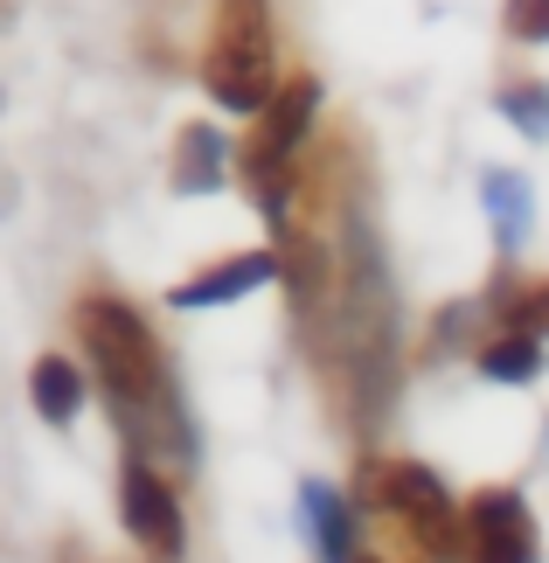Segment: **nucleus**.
I'll return each instance as SVG.
<instances>
[{"label":"nucleus","instance_id":"f257e3e1","mask_svg":"<svg viewBox=\"0 0 549 563\" xmlns=\"http://www.w3.org/2000/svg\"><path fill=\"white\" fill-rule=\"evenodd\" d=\"M77 334H84V349H91L98 376H105V397H112V410L125 418V431H140V418L161 410V389H167V369H161V349H153L146 320L125 307V299L91 292L77 307Z\"/></svg>","mask_w":549,"mask_h":563},{"label":"nucleus","instance_id":"f03ea898","mask_svg":"<svg viewBox=\"0 0 549 563\" xmlns=\"http://www.w3.org/2000/svg\"><path fill=\"white\" fill-rule=\"evenodd\" d=\"M202 84L223 112H265L272 104V21L265 0H223L216 42L202 56Z\"/></svg>","mask_w":549,"mask_h":563},{"label":"nucleus","instance_id":"7ed1b4c3","mask_svg":"<svg viewBox=\"0 0 549 563\" xmlns=\"http://www.w3.org/2000/svg\"><path fill=\"white\" fill-rule=\"evenodd\" d=\"M362 487H369V501L389 508L417 536V543H425V556H438V563H473V522H459V508L446 501L438 473L410 466V460H389V466H369Z\"/></svg>","mask_w":549,"mask_h":563},{"label":"nucleus","instance_id":"20e7f679","mask_svg":"<svg viewBox=\"0 0 549 563\" xmlns=\"http://www.w3.org/2000/svg\"><path fill=\"white\" fill-rule=\"evenodd\" d=\"M314 112H320V84L314 77H293V84H278L272 91V104L257 112V133H251V146H244V175H251V188H257V209L272 216H285V188H293V146L306 140V125H314Z\"/></svg>","mask_w":549,"mask_h":563},{"label":"nucleus","instance_id":"39448f33","mask_svg":"<svg viewBox=\"0 0 549 563\" xmlns=\"http://www.w3.org/2000/svg\"><path fill=\"white\" fill-rule=\"evenodd\" d=\"M119 515H125L133 543H140L153 563H182V543H188L182 508H174L167 481H161L146 460H125V473H119Z\"/></svg>","mask_w":549,"mask_h":563},{"label":"nucleus","instance_id":"423d86ee","mask_svg":"<svg viewBox=\"0 0 549 563\" xmlns=\"http://www.w3.org/2000/svg\"><path fill=\"white\" fill-rule=\"evenodd\" d=\"M466 522H473V563H536V522L521 508V494L487 487L466 508Z\"/></svg>","mask_w":549,"mask_h":563},{"label":"nucleus","instance_id":"0eeeda50","mask_svg":"<svg viewBox=\"0 0 549 563\" xmlns=\"http://www.w3.org/2000/svg\"><path fill=\"white\" fill-rule=\"evenodd\" d=\"M285 265L272 251H244V257H223V265H209L202 278H188V286H174V307L182 313H202V307H230V299H244L257 286H272Z\"/></svg>","mask_w":549,"mask_h":563},{"label":"nucleus","instance_id":"6e6552de","mask_svg":"<svg viewBox=\"0 0 549 563\" xmlns=\"http://www.w3.org/2000/svg\"><path fill=\"white\" fill-rule=\"evenodd\" d=\"M299 508H306V522H314V543L327 563H355V515H348V501L327 481H306L299 487Z\"/></svg>","mask_w":549,"mask_h":563},{"label":"nucleus","instance_id":"1a4fd4ad","mask_svg":"<svg viewBox=\"0 0 549 563\" xmlns=\"http://www.w3.org/2000/svg\"><path fill=\"white\" fill-rule=\"evenodd\" d=\"M223 133L216 125H188L182 140H174V188L182 195H216L223 188Z\"/></svg>","mask_w":549,"mask_h":563},{"label":"nucleus","instance_id":"9d476101","mask_svg":"<svg viewBox=\"0 0 549 563\" xmlns=\"http://www.w3.org/2000/svg\"><path fill=\"white\" fill-rule=\"evenodd\" d=\"M480 195H487V216H494L501 251H521V236H529V223H536V195H529V181H521L515 167H494V175L480 181Z\"/></svg>","mask_w":549,"mask_h":563},{"label":"nucleus","instance_id":"9b49d317","mask_svg":"<svg viewBox=\"0 0 549 563\" xmlns=\"http://www.w3.org/2000/svg\"><path fill=\"white\" fill-rule=\"evenodd\" d=\"M29 389H35V410H42L50 424H70L77 410H84V376H77L63 355H42L35 376H29Z\"/></svg>","mask_w":549,"mask_h":563},{"label":"nucleus","instance_id":"f8f14e48","mask_svg":"<svg viewBox=\"0 0 549 563\" xmlns=\"http://www.w3.org/2000/svg\"><path fill=\"white\" fill-rule=\"evenodd\" d=\"M480 376H494V383H536L542 376V341L521 334V328L494 334L487 349H480Z\"/></svg>","mask_w":549,"mask_h":563},{"label":"nucleus","instance_id":"ddd939ff","mask_svg":"<svg viewBox=\"0 0 549 563\" xmlns=\"http://www.w3.org/2000/svg\"><path fill=\"white\" fill-rule=\"evenodd\" d=\"M501 119H515L529 140H549V91H542V84H515V91H501Z\"/></svg>","mask_w":549,"mask_h":563},{"label":"nucleus","instance_id":"4468645a","mask_svg":"<svg viewBox=\"0 0 549 563\" xmlns=\"http://www.w3.org/2000/svg\"><path fill=\"white\" fill-rule=\"evenodd\" d=\"M508 35L515 42H549V0H508Z\"/></svg>","mask_w":549,"mask_h":563},{"label":"nucleus","instance_id":"2eb2a0df","mask_svg":"<svg viewBox=\"0 0 549 563\" xmlns=\"http://www.w3.org/2000/svg\"><path fill=\"white\" fill-rule=\"evenodd\" d=\"M508 328H521V334H549V286H536V292H521L515 307H508Z\"/></svg>","mask_w":549,"mask_h":563},{"label":"nucleus","instance_id":"dca6fc26","mask_svg":"<svg viewBox=\"0 0 549 563\" xmlns=\"http://www.w3.org/2000/svg\"><path fill=\"white\" fill-rule=\"evenodd\" d=\"M355 563H376V556H355Z\"/></svg>","mask_w":549,"mask_h":563}]
</instances>
